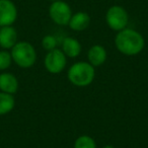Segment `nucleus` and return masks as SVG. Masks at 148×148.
I'll return each instance as SVG.
<instances>
[{"label": "nucleus", "mask_w": 148, "mask_h": 148, "mask_svg": "<svg viewBox=\"0 0 148 148\" xmlns=\"http://www.w3.org/2000/svg\"><path fill=\"white\" fill-rule=\"evenodd\" d=\"M115 45L120 53L126 56H135L144 49L145 41L141 34L135 29H124L116 36Z\"/></svg>", "instance_id": "f257e3e1"}, {"label": "nucleus", "mask_w": 148, "mask_h": 148, "mask_svg": "<svg viewBox=\"0 0 148 148\" xmlns=\"http://www.w3.org/2000/svg\"><path fill=\"white\" fill-rule=\"evenodd\" d=\"M68 79L75 86L84 87L91 84L95 76L93 66L87 62H77L68 70Z\"/></svg>", "instance_id": "f03ea898"}, {"label": "nucleus", "mask_w": 148, "mask_h": 148, "mask_svg": "<svg viewBox=\"0 0 148 148\" xmlns=\"http://www.w3.org/2000/svg\"><path fill=\"white\" fill-rule=\"evenodd\" d=\"M12 61L21 68H29L36 63L37 53L32 44L29 42H17L11 48Z\"/></svg>", "instance_id": "7ed1b4c3"}, {"label": "nucleus", "mask_w": 148, "mask_h": 148, "mask_svg": "<svg viewBox=\"0 0 148 148\" xmlns=\"http://www.w3.org/2000/svg\"><path fill=\"white\" fill-rule=\"evenodd\" d=\"M106 21L113 31L120 32L126 29L128 25L129 21L128 12L122 6L114 5L108 9L106 14Z\"/></svg>", "instance_id": "20e7f679"}, {"label": "nucleus", "mask_w": 148, "mask_h": 148, "mask_svg": "<svg viewBox=\"0 0 148 148\" xmlns=\"http://www.w3.org/2000/svg\"><path fill=\"white\" fill-rule=\"evenodd\" d=\"M49 14L52 21L59 25H67L72 16L70 6L62 0L53 1L49 8Z\"/></svg>", "instance_id": "39448f33"}, {"label": "nucleus", "mask_w": 148, "mask_h": 148, "mask_svg": "<svg viewBox=\"0 0 148 148\" xmlns=\"http://www.w3.org/2000/svg\"><path fill=\"white\" fill-rule=\"evenodd\" d=\"M45 67L50 73L58 74L64 70L67 64L66 55L59 49H54L48 52L45 57Z\"/></svg>", "instance_id": "423d86ee"}, {"label": "nucleus", "mask_w": 148, "mask_h": 148, "mask_svg": "<svg viewBox=\"0 0 148 148\" xmlns=\"http://www.w3.org/2000/svg\"><path fill=\"white\" fill-rule=\"evenodd\" d=\"M17 18V9L11 0H0V27L12 25Z\"/></svg>", "instance_id": "0eeeda50"}, {"label": "nucleus", "mask_w": 148, "mask_h": 148, "mask_svg": "<svg viewBox=\"0 0 148 148\" xmlns=\"http://www.w3.org/2000/svg\"><path fill=\"white\" fill-rule=\"evenodd\" d=\"M17 43L16 29L12 25L1 27L0 29V47L3 49H11Z\"/></svg>", "instance_id": "6e6552de"}, {"label": "nucleus", "mask_w": 148, "mask_h": 148, "mask_svg": "<svg viewBox=\"0 0 148 148\" xmlns=\"http://www.w3.org/2000/svg\"><path fill=\"white\" fill-rule=\"evenodd\" d=\"M18 89V80L12 73L4 72L0 74V90L14 95Z\"/></svg>", "instance_id": "1a4fd4ad"}, {"label": "nucleus", "mask_w": 148, "mask_h": 148, "mask_svg": "<svg viewBox=\"0 0 148 148\" xmlns=\"http://www.w3.org/2000/svg\"><path fill=\"white\" fill-rule=\"evenodd\" d=\"M107 51L101 45H95L89 49L87 53V58H88V63H90L93 67L103 65L107 60Z\"/></svg>", "instance_id": "9d476101"}, {"label": "nucleus", "mask_w": 148, "mask_h": 148, "mask_svg": "<svg viewBox=\"0 0 148 148\" xmlns=\"http://www.w3.org/2000/svg\"><path fill=\"white\" fill-rule=\"evenodd\" d=\"M90 23V16L86 12L79 11L73 14L69 21V27L71 29L76 32H81L87 29V27Z\"/></svg>", "instance_id": "9b49d317"}, {"label": "nucleus", "mask_w": 148, "mask_h": 148, "mask_svg": "<svg viewBox=\"0 0 148 148\" xmlns=\"http://www.w3.org/2000/svg\"><path fill=\"white\" fill-rule=\"evenodd\" d=\"M62 50H63V53L69 58H75L80 54L81 45L76 39L67 37L62 42Z\"/></svg>", "instance_id": "f8f14e48"}, {"label": "nucleus", "mask_w": 148, "mask_h": 148, "mask_svg": "<svg viewBox=\"0 0 148 148\" xmlns=\"http://www.w3.org/2000/svg\"><path fill=\"white\" fill-rule=\"evenodd\" d=\"M15 106V99L13 95L6 92H0V116L10 113Z\"/></svg>", "instance_id": "ddd939ff"}, {"label": "nucleus", "mask_w": 148, "mask_h": 148, "mask_svg": "<svg viewBox=\"0 0 148 148\" xmlns=\"http://www.w3.org/2000/svg\"><path fill=\"white\" fill-rule=\"evenodd\" d=\"M74 148H97V144L90 136L82 135L75 140Z\"/></svg>", "instance_id": "4468645a"}, {"label": "nucleus", "mask_w": 148, "mask_h": 148, "mask_svg": "<svg viewBox=\"0 0 148 148\" xmlns=\"http://www.w3.org/2000/svg\"><path fill=\"white\" fill-rule=\"evenodd\" d=\"M12 57L9 52L2 50L0 51V70H5L11 65Z\"/></svg>", "instance_id": "2eb2a0df"}, {"label": "nucleus", "mask_w": 148, "mask_h": 148, "mask_svg": "<svg viewBox=\"0 0 148 148\" xmlns=\"http://www.w3.org/2000/svg\"><path fill=\"white\" fill-rule=\"evenodd\" d=\"M42 46H43L44 49L47 50V51H51V50L56 49L57 39L52 35L46 36V37H44L43 40H42Z\"/></svg>", "instance_id": "dca6fc26"}, {"label": "nucleus", "mask_w": 148, "mask_h": 148, "mask_svg": "<svg viewBox=\"0 0 148 148\" xmlns=\"http://www.w3.org/2000/svg\"><path fill=\"white\" fill-rule=\"evenodd\" d=\"M103 148H115L114 146H112V145H106V146H103Z\"/></svg>", "instance_id": "f3484780"}, {"label": "nucleus", "mask_w": 148, "mask_h": 148, "mask_svg": "<svg viewBox=\"0 0 148 148\" xmlns=\"http://www.w3.org/2000/svg\"><path fill=\"white\" fill-rule=\"evenodd\" d=\"M50 1H58V0H50Z\"/></svg>", "instance_id": "a211bd4d"}]
</instances>
